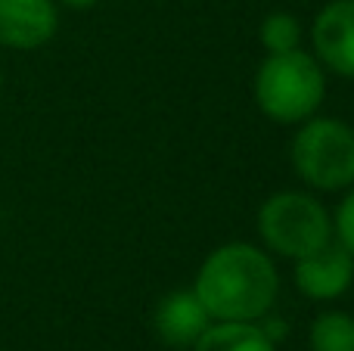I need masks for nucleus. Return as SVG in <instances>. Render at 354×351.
Here are the masks:
<instances>
[{
	"mask_svg": "<svg viewBox=\"0 0 354 351\" xmlns=\"http://www.w3.org/2000/svg\"><path fill=\"white\" fill-rule=\"evenodd\" d=\"M193 292L212 321L258 323L270 314L280 292L277 265L255 243H224L205 255L193 280Z\"/></svg>",
	"mask_w": 354,
	"mask_h": 351,
	"instance_id": "obj_1",
	"label": "nucleus"
},
{
	"mask_svg": "<svg viewBox=\"0 0 354 351\" xmlns=\"http://www.w3.org/2000/svg\"><path fill=\"white\" fill-rule=\"evenodd\" d=\"M255 103L270 122L277 124H301L317 115L326 97V75L317 56L305 50L289 53H268L258 66L252 81Z\"/></svg>",
	"mask_w": 354,
	"mask_h": 351,
	"instance_id": "obj_2",
	"label": "nucleus"
},
{
	"mask_svg": "<svg viewBox=\"0 0 354 351\" xmlns=\"http://www.w3.org/2000/svg\"><path fill=\"white\" fill-rule=\"evenodd\" d=\"M289 159L311 190H348L354 187V128L330 115L305 118L292 134Z\"/></svg>",
	"mask_w": 354,
	"mask_h": 351,
	"instance_id": "obj_3",
	"label": "nucleus"
},
{
	"mask_svg": "<svg viewBox=\"0 0 354 351\" xmlns=\"http://www.w3.org/2000/svg\"><path fill=\"white\" fill-rule=\"evenodd\" d=\"M258 234L268 252L295 261L333 240V215L311 193L280 190L258 209Z\"/></svg>",
	"mask_w": 354,
	"mask_h": 351,
	"instance_id": "obj_4",
	"label": "nucleus"
},
{
	"mask_svg": "<svg viewBox=\"0 0 354 351\" xmlns=\"http://www.w3.org/2000/svg\"><path fill=\"white\" fill-rule=\"evenodd\" d=\"M295 290L311 302H336L354 286V255L333 236L317 252L295 258Z\"/></svg>",
	"mask_w": 354,
	"mask_h": 351,
	"instance_id": "obj_5",
	"label": "nucleus"
},
{
	"mask_svg": "<svg viewBox=\"0 0 354 351\" xmlns=\"http://www.w3.org/2000/svg\"><path fill=\"white\" fill-rule=\"evenodd\" d=\"M314 56L324 68L354 78V0H330L311 25Z\"/></svg>",
	"mask_w": 354,
	"mask_h": 351,
	"instance_id": "obj_6",
	"label": "nucleus"
},
{
	"mask_svg": "<svg viewBox=\"0 0 354 351\" xmlns=\"http://www.w3.org/2000/svg\"><path fill=\"white\" fill-rule=\"evenodd\" d=\"M59 28L56 0H0V44L10 50H37Z\"/></svg>",
	"mask_w": 354,
	"mask_h": 351,
	"instance_id": "obj_7",
	"label": "nucleus"
},
{
	"mask_svg": "<svg viewBox=\"0 0 354 351\" xmlns=\"http://www.w3.org/2000/svg\"><path fill=\"white\" fill-rule=\"evenodd\" d=\"M212 314L199 302L193 290H174L156 305L153 311V330L165 345L171 348H193L199 336L212 327Z\"/></svg>",
	"mask_w": 354,
	"mask_h": 351,
	"instance_id": "obj_8",
	"label": "nucleus"
},
{
	"mask_svg": "<svg viewBox=\"0 0 354 351\" xmlns=\"http://www.w3.org/2000/svg\"><path fill=\"white\" fill-rule=\"evenodd\" d=\"M189 351H277V342L261 330V323L214 321Z\"/></svg>",
	"mask_w": 354,
	"mask_h": 351,
	"instance_id": "obj_9",
	"label": "nucleus"
},
{
	"mask_svg": "<svg viewBox=\"0 0 354 351\" xmlns=\"http://www.w3.org/2000/svg\"><path fill=\"white\" fill-rule=\"evenodd\" d=\"M311 351H354V314L348 311H320L308 330Z\"/></svg>",
	"mask_w": 354,
	"mask_h": 351,
	"instance_id": "obj_10",
	"label": "nucleus"
},
{
	"mask_svg": "<svg viewBox=\"0 0 354 351\" xmlns=\"http://www.w3.org/2000/svg\"><path fill=\"white\" fill-rule=\"evenodd\" d=\"M258 41L268 53H289V50L301 47V22L299 16L286 10L268 12L261 19V28H258Z\"/></svg>",
	"mask_w": 354,
	"mask_h": 351,
	"instance_id": "obj_11",
	"label": "nucleus"
},
{
	"mask_svg": "<svg viewBox=\"0 0 354 351\" xmlns=\"http://www.w3.org/2000/svg\"><path fill=\"white\" fill-rule=\"evenodd\" d=\"M333 236L354 255V187L348 196L339 202L336 215H333Z\"/></svg>",
	"mask_w": 354,
	"mask_h": 351,
	"instance_id": "obj_12",
	"label": "nucleus"
},
{
	"mask_svg": "<svg viewBox=\"0 0 354 351\" xmlns=\"http://www.w3.org/2000/svg\"><path fill=\"white\" fill-rule=\"evenodd\" d=\"M56 3L68 6V10H91V6H97L100 0H56Z\"/></svg>",
	"mask_w": 354,
	"mask_h": 351,
	"instance_id": "obj_13",
	"label": "nucleus"
},
{
	"mask_svg": "<svg viewBox=\"0 0 354 351\" xmlns=\"http://www.w3.org/2000/svg\"><path fill=\"white\" fill-rule=\"evenodd\" d=\"M0 351H3V348H0Z\"/></svg>",
	"mask_w": 354,
	"mask_h": 351,
	"instance_id": "obj_14",
	"label": "nucleus"
}]
</instances>
